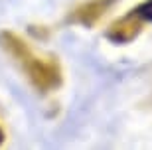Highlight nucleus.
<instances>
[{"label":"nucleus","instance_id":"f257e3e1","mask_svg":"<svg viewBox=\"0 0 152 150\" xmlns=\"http://www.w3.org/2000/svg\"><path fill=\"white\" fill-rule=\"evenodd\" d=\"M136 14L142 18H146V20H152V0H148L146 4H142L138 10H136Z\"/></svg>","mask_w":152,"mask_h":150},{"label":"nucleus","instance_id":"f03ea898","mask_svg":"<svg viewBox=\"0 0 152 150\" xmlns=\"http://www.w3.org/2000/svg\"><path fill=\"white\" fill-rule=\"evenodd\" d=\"M0 142H2V132H0Z\"/></svg>","mask_w":152,"mask_h":150}]
</instances>
